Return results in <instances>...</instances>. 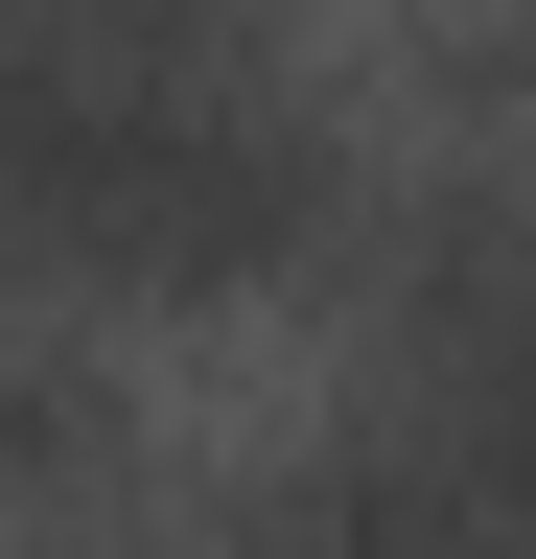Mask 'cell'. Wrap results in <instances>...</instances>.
<instances>
[{
    "label": "cell",
    "mask_w": 536,
    "mask_h": 559,
    "mask_svg": "<svg viewBox=\"0 0 536 559\" xmlns=\"http://www.w3.org/2000/svg\"><path fill=\"white\" fill-rule=\"evenodd\" d=\"M71 466V373H47V349H0V489H47Z\"/></svg>",
    "instance_id": "3"
},
{
    "label": "cell",
    "mask_w": 536,
    "mask_h": 559,
    "mask_svg": "<svg viewBox=\"0 0 536 559\" xmlns=\"http://www.w3.org/2000/svg\"><path fill=\"white\" fill-rule=\"evenodd\" d=\"M234 559H466V513H443L396 443H326V466H281V489L234 513Z\"/></svg>",
    "instance_id": "2"
},
{
    "label": "cell",
    "mask_w": 536,
    "mask_h": 559,
    "mask_svg": "<svg viewBox=\"0 0 536 559\" xmlns=\"http://www.w3.org/2000/svg\"><path fill=\"white\" fill-rule=\"evenodd\" d=\"M326 234V117L303 70L94 24V0H0V257L47 280H257Z\"/></svg>",
    "instance_id": "1"
},
{
    "label": "cell",
    "mask_w": 536,
    "mask_h": 559,
    "mask_svg": "<svg viewBox=\"0 0 536 559\" xmlns=\"http://www.w3.org/2000/svg\"><path fill=\"white\" fill-rule=\"evenodd\" d=\"M94 24H187V47H234V0H94Z\"/></svg>",
    "instance_id": "4"
}]
</instances>
